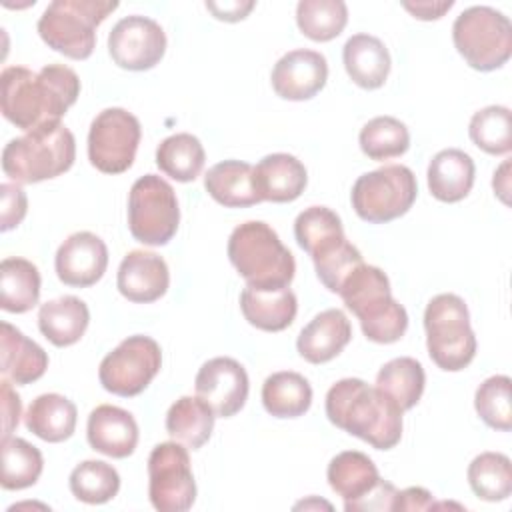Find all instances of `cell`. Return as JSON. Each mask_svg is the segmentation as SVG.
<instances>
[{
	"mask_svg": "<svg viewBox=\"0 0 512 512\" xmlns=\"http://www.w3.org/2000/svg\"><path fill=\"white\" fill-rule=\"evenodd\" d=\"M330 488L344 500V510L362 500L382 480L372 458L358 450H344L336 454L326 470Z\"/></svg>",
	"mask_w": 512,
	"mask_h": 512,
	"instance_id": "28",
	"label": "cell"
},
{
	"mask_svg": "<svg viewBox=\"0 0 512 512\" xmlns=\"http://www.w3.org/2000/svg\"><path fill=\"white\" fill-rule=\"evenodd\" d=\"M0 198H2L0 230L8 232L24 220L26 210H28V198H26V192L22 190L20 184H10V182H4L0 186Z\"/></svg>",
	"mask_w": 512,
	"mask_h": 512,
	"instance_id": "43",
	"label": "cell"
},
{
	"mask_svg": "<svg viewBox=\"0 0 512 512\" xmlns=\"http://www.w3.org/2000/svg\"><path fill=\"white\" fill-rule=\"evenodd\" d=\"M76 420V404L56 392L34 398L24 414L26 428L40 440L52 444L68 440L76 430Z\"/></svg>",
	"mask_w": 512,
	"mask_h": 512,
	"instance_id": "30",
	"label": "cell"
},
{
	"mask_svg": "<svg viewBox=\"0 0 512 512\" xmlns=\"http://www.w3.org/2000/svg\"><path fill=\"white\" fill-rule=\"evenodd\" d=\"M180 208L174 188L158 174L140 176L128 194V228L146 246H164L178 230Z\"/></svg>",
	"mask_w": 512,
	"mask_h": 512,
	"instance_id": "11",
	"label": "cell"
},
{
	"mask_svg": "<svg viewBox=\"0 0 512 512\" xmlns=\"http://www.w3.org/2000/svg\"><path fill=\"white\" fill-rule=\"evenodd\" d=\"M206 192L226 208H246L262 202L254 166L240 160H224L214 164L204 176Z\"/></svg>",
	"mask_w": 512,
	"mask_h": 512,
	"instance_id": "27",
	"label": "cell"
},
{
	"mask_svg": "<svg viewBox=\"0 0 512 512\" xmlns=\"http://www.w3.org/2000/svg\"><path fill=\"white\" fill-rule=\"evenodd\" d=\"M348 22V8L342 0H300L296 24L314 42H330L342 34Z\"/></svg>",
	"mask_w": 512,
	"mask_h": 512,
	"instance_id": "38",
	"label": "cell"
},
{
	"mask_svg": "<svg viewBox=\"0 0 512 512\" xmlns=\"http://www.w3.org/2000/svg\"><path fill=\"white\" fill-rule=\"evenodd\" d=\"M90 322V310L76 296H60L48 300L38 310V328L46 340L58 348L76 344Z\"/></svg>",
	"mask_w": 512,
	"mask_h": 512,
	"instance_id": "29",
	"label": "cell"
},
{
	"mask_svg": "<svg viewBox=\"0 0 512 512\" xmlns=\"http://www.w3.org/2000/svg\"><path fill=\"white\" fill-rule=\"evenodd\" d=\"M48 354L16 326L0 324V372L16 386L32 384L44 376Z\"/></svg>",
	"mask_w": 512,
	"mask_h": 512,
	"instance_id": "22",
	"label": "cell"
},
{
	"mask_svg": "<svg viewBox=\"0 0 512 512\" xmlns=\"http://www.w3.org/2000/svg\"><path fill=\"white\" fill-rule=\"evenodd\" d=\"M240 310L248 324L264 332L286 330L298 312L296 294L286 288H252L246 286L240 294Z\"/></svg>",
	"mask_w": 512,
	"mask_h": 512,
	"instance_id": "24",
	"label": "cell"
},
{
	"mask_svg": "<svg viewBox=\"0 0 512 512\" xmlns=\"http://www.w3.org/2000/svg\"><path fill=\"white\" fill-rule=\"evenodd\" d=\"M42 452L24 438L10 436L2 440V476L4 490H24L34 486L42 474Z\"/></svg>",
	"mask_w": 512,
	"mask_h": 512,
	"instance_id": "37",
	"label": "cell"
},
{
	"mask_svg": "<svg viewBox=\"0 0 512 512\" xmlns=\"http://www.w3.org/2000/svg\"><path fill=\"white\" fill-rule=\"evenodd\" d=\"M206 162L202 142L188 132L164 138L156 148V166L176 182H192L200 176Z\"/></svg>",
	"mask_w": 512,
	"mask_h": 512,
	"instance_id": "35",
	"label": "cell"
},
{
	"mask_svg": "<svg viewBox=\"0 0 512 512\" xmlns=\"http://www.w3.org/2000/svg\"><path fill=\"white\" fill-rule=\"evenodd\" d=\"M108 266V248L94 232L70 234L56 252L54 268L60 282L74 288H88L96 284Z\"/></svg>",
	"mask_w": 512,
	"mask_h": 512,
	"instance_id": "17",
	"label": "cell"
},
{
	"mask_svg": "<svg viewBox=\"0 0 512 512\" xmlns=\"http://www.w3.org/2000/svg\"><path fill=\"white\" fill-rule=\"evenodd\" d=\"M86 438L92 450L110 458H126L136 450L138 424L128 410L100 404L88 416Z\"/></svg>",
	"mask_w": 512,
	"mask_h": 512,
	"instance_id": "20",
	"label": "cell"
},
{
	"mask_svg": "<svg viewBox=\"0 0 512 512\" xmlns=\"http://www.w3.org/2000/svg\"><path fill=\"white\" fill-rule=\"evenodd\" d=\"M510 378L496 374L486 378L474 394V408L480 420L500 432L512 430V400H510Z\"/></svg>",
	"mask_w": 512,
	"mask_h": 512,
	"instance_id": "42",
	"label": "cell"
},
{
	"mask_svg": "<svg viewBox=\"0 0 512 512\" xmlns=\"http://www.w3.org/2000/svg\"><path fill=\"white\" fill-rule=\"evenodd\" d=\"M142 128L138 118L124 108H106L90 124L88 160L104 174L126 172L136 158Z\"/></svg>",
	"mask_w": 512,
	"mask_h": 512,
	"instance_id": "14",
	"label": "cell"
},
{
	"mask_svg": "<svg viewBox=\"0 0 512 512\" xmlns=\"http://www.w3.org/2000/svg\"><path fill=\"white\" fill-rule=\"evenodd\" d=\"M228 258L252 288H286L294 280V256L266 222L238 224L228 238Z\"/></svg>",
	"mask_w": 512,
	"mask_h": 512,
	"instance_id": "6",
	"label": "cell"
},
{
	"mask_svg": "<svg viewBox=\"0 0 512 512\" xmlns=\"http://www.w3.org/2000/svg\"><path fill=\"white\" fill-rule=\"evenodd\" d=\"M452 40L470 68L492 72L510 60L512 24L496 8L470 6L456 16Z\"/></svg>",
	"mask_w": 512,
	"mask_h": 512,
	"instance_id": "9",
	"label": "cell"
},
{
	"mask_svg": "<svg viewBox=\"0 0 512 512\" xmlns=\"http://www.w3.org/2000/svg\"><path fill=\"white\" fill-rule=\"evenodd\" d=\"M40 272L26 258H4L0 264V308L12 314L32 310L40 300Z\"/></svg>",
	"mask_w": 512,
	"mask_h": 512,
	"instance_id": "32",
	"label": "cell"
},
{
	"mask_svg": "<svg viewBox=\"0 0 512 512\" xmlns=\"http://www.w3.org/2000/svg\"><path fill=\"white\" fill-rule=\"evenodd\" d=\"M426 374L416 358L400 356L386 362L376 374V388L388 396L402 412L414 408L422 398Z\"/></svg>",
	"mask_w": 512,
	"mask_h": 512,
	"instance_id": "34",
	"label": "cell"
},
{
	"mask_svg": "<svg viewBox=\"0 0 512 512\" xmlns=\"http://www.w3.org/2000/svg\"><path fill=\"white\" fill-rule=\"evenodd\" d=\"M474 160L460 148H446L434 154L428 164V190L440 202H460L474 186Z\"/></svg>",
	"mask_w": 512,
	"mask_h": 512,
	"instance_id": "26",
	"label": "cell"
},
{
	"mask_svg": "<svg viewBox=\"0 0 512 512\" xmlns=\"http://www.w3.org/2000/svg\"><path fill=\"white\" fill-rule=\"evenodd\" d=\"M0 388H2V440H6L12 436L14 428L18 426V420L22 414V402L16 390L12 388L10 380L4 378L0 382Z\"/></svg>",
	"mask_w": 512,
	"mask_h": 512,
	"instance_id": "44",
	"label": "cell"
},
{
	"mask_svg": "<svg viewBox=\"0 0 512 512\" xmlns=\"http://www.w3.org/2000/svg\"><path fill=\"white\" fill-rule=\"evenodd\" d=\"M254 178L260 198L276 204L294 202L308 184L306 166L286 152L264 156L254 166Z\"/></svg>",
	"mask_w": 512,
	"mask_h": 512,
	"instance_id": "23",
	"label": "cell"
},
{
	"mask_svg": "<svg viewBox=\"0 0 512 512\" xmlns=\"http://www.w3.org/2000/svg\"><path fill=\"white\" fill-rule=\"evenodd\" d=\"M358 142L370 160L380 162L402 156L410 148V132L394 116H376L362 126Z\"/></svg>",
	"mask_w": 512,
	"mask_h": 512,
	"instance_id": "39",
	"label": "cell"
},
{
	"mask_svg": "<svg viewBox=\"0 0 512 512\" xmlns=\"http://www.w3.org/2000/svg\"><path fill=\"white\" fill-rule=\"evenodd\" d=\"M426 348L430 360L446 370L460 372L476 356V336L466 302L456 294L434 296L424 310Z\"/></svg>",
	"mask_w": 512,
	"mask_h": 512,
	"instance_id": "8",
	"label": "cell"
},
{
	"mask_svg": "<svg viewBox=\"0 0 512 512\" xmlns=\"http://www.w3.org/2000/svg\"><path fill=\"white\" fill-rule=\"evenodd\" d=\"M352 340V326L338 308L316 314L298 334L296 350L310 364H324L336 358Z\"/></svg>",
	"mask_w": 512,
	"mask_h": 512,
	"instance_id": "21",
	"label": "cell"
},
{
	"mask_svg": "<svg viewBox=\"0 0 512 512\" xmlns=\"http://www.w3.org/2000/svg\"><path fill=\"white\" fill-rule=\"evenodd\" d=\"M394 496H396V488L390 482L380 480L374 490H370L362 500L350 504L346 508V512H356V510H378V512L392 510Z\"/></svg>",
	"mask_w": 512,
	"mask_h": 512,
	"instance_id": "45",
	"label": "cell"
},
{
	"mask_svg": "<svg viewBox=\"0 0 512 512\" xmlns=\"http://www.w3.org/2000/svg\"><path fill=\"white\" fill-rule=\"evenodd\" d=\"M68 484L76 500L104 504L118 494L120 474L104 460H84L70 472Z\"/></svg>",
	"mask_w": 512,
	"mask_h": 512,
	"instance_id": "40",
	"label": "cell"
},
{
	"mask_svg": "<svg viewBox=\"0 0 512 512\" xmlns=\"http://www.w3.org/2000/svg\"><path fill=\"white\" fill-rule=\"evenodd\" d=\"M162 366V350L158 342L144 334H134L122 340L108 352L98 368V378L104 390L132 398L148 388Z\"/></svg>",
	"mask_w": 512,
	"mask_h": 512,
	"instance_id": "12",
	"label": "cell"
},
{
	"mask_svg": "<svg viewBox=\"0 0 512 512\" xmlns=\"http://www.w3.org/2000/svg\"><path fill=\"white\" fill-rule=\"evenodd\" d=\"M108 52L116 66L132 72L154 68L166 52L162 26L148 16H126L108 34Z\"/></svg>",
	"mask_w": 512,
	"mask_h": 512,
	"instance_id": "15",
	"label": "cell"
},
{
	"mask_svg": "<svg viewBox=\"0 0 512 512\" xmlns=\"http://www.w3.org/2000/svg\"><path fill=\"white\" fill-rule=\"evenodd\" d=\"M298 246L312 258L318 280L338 294L348 274L360 266V250L346 240L340 216L328 206H310L294 220Z\"/></svg>",
	"mask_w": 512,
	"mask_h": 512,
	"instance_id": "3",
	"label": "cell"
},
{
	"mask_svg": "<svg viewBox=\"0 0 512 512\" xmlns=\"http://www.w3.org/2000/svg\"><path fill=\"white\" fill-rule=\"evenodd\" d=\"M148 496L160 512H186L196 500L188 448L176 440L160 442L148 456Z\"/></svg>",
	"mask_w": 512,
	"mask_h": 512,
	"instance_id": "13",
	"label": "cell"
},
{
	"mask_svg": "<svg viewBox=\"0 0 512 512\" xmlns=\"http://www.w3.org/2000/svg\"><path fill=\"white\" fill-rule=\"evenodd\" d=\"M216 414L198 396L178 398L166 412V432L186 448H202L214 430Z\"/></svg>",
	"mask_w": 512,
	"mask_h": 512,
	"instance_id": "31",
	"label": "cell"
},
{
	"mask_svg": "<svg viewBox=\"0 0 512 512\" xmlns=\"http://www.w3.org/2000/svg\"><path fill=\"white\" fill-rule=\"evenodd\" d=\"M346 308L360 320L364 336L376 344L398 342L408 328L406 308L392 298L390 280L370 264L356 266L338 292Z\"/></svg>",
	"mask_w": 512,
	"mask_h": 512,
	"instance_id": "4",
	"label": "cell"
},
{
	"mask_svg": "<svg viewBox=\"0 0 512 512\" xmlns=\"http://www.w3.org/2000/svg\"><path fill=\"white\" fill-rule=\"evenodd\" d=\"M468 134L474 146L492 156L508 154L512 148V114L506 106H486L470 118Z\"/></svg>",
	"mask_w": 512,
	"mask_h": 512,
	"instance_id": "41",
	"label": "cell"
},
{
	"mask_svg": "<svg viewBox=\"0 0 512 512\" xmlns=\"http://www.w3.org/2000/svg\"><path fill=\"white\" fill-rule=\"evenodd\" d=\"M118 8L108 0H54L38 20V34L48 48L86 60L96 46V28Z\"/></svg>",
	"mask_w": 512,
	"mask_h": 512,
	"instance_id": "7",
	"label": "cell"
},
{
	"mask_svg": "<svg viewBox=\"0 0 512 512\" xmlns=\"http://www.w3.org/2000/svg\"><path fill=\"white\" fill-rule=\"evenodd\" d=\"M472 492L486 502H502L512 494V464L502 452H482L466 472Z\"/></svg>",
	"mask_w": 512,
	"mask_h": 512,
	"instance_id": "36",
	"label": "cell"
},
{
	"mask_svg": "<svg viewBox=\"0 0 512 512\" xmlns=\"http://www.w3.org/2000/svg\"><path fill=\"white\" fill-rule=\"evenodd\" d=\"M116 286L126 300L150 304L166 294L170 272L162 256L146 250H132L118 266Z\"/></svg>",
	"mask_w": 512,
	"mask_h": 512,
	"instance_id": "19",
	"label": "cell"
},
{
	"mask_svg": "<svg viewBox=\"0 0 512 512\" xmlns=\"http://www.w3.org/2000/svg\"><path fill=\"white\" fill-rule=\"evenodd\" d=\"M510 160H504L502 166L498 170H494V178H492V186H494V194L500 196V200L504 204H508V192H510Z\"/></svg>",
	"mask_w": 512,
	"mask_h": 512,
	"instance_id": "49",
	"label": "cell"
},
{
	"mask_svg": "<svg viewBox=\"0 0 512 512\" xmlns=\"http://www.w3.org/2000/svg\"><path fill=\"white\" fill-rule=\"evenodd\" d=\"M418 194L414 172L402 164H388L358 176L350 200L354 212L370 224H386L404 216Z\"/></svg>",
	"mask_w": 512,
	"mask_h": 512,
	"instance_id": "10",
	"label": "cell"
},
{
	"mask_svg": "<svg viewBox=\"0 0 512 512\" xmlns=\"http://www.w3.org/2000/svg\"><path fill=\"white\" fill-rule=\"evenodd\" d=\"M342 62L350 80L364 88L376 90L384 86L390 74V52L384 42L372 34H354L342 48Z\"/></svg>",
	"mask_w": 512,
	"mask_h": 512,
	"instance_id": "25",
	"label": "cell"
},
{
	"mask_svg": "<svg viewBox=\"0 0 512 512\" xmlns=\"http://www.w3.org/2000/svg\"><path fill=\"white\" fill-rule=\"evenodd\" d=\"M402 414L388 396L360 378H342L326 394L328 420L376 450H390L400 442Z\"/></svg>",
	"mask_w": 512,
	"mask_h": 512,
	"instance_id": "2",
	"label": "cell"
},
{
	"mask_svg": "<svg viewBox=\"0 0 512 512\" xmlns=\"http://www.w3.org/2000/svg\"><path fill=\"white\" fill-rule=\"evenodd\" d=\"M194 390L216 416L230 418L244 408L250 382L244 366L238 360L216 356L200 366L194 380Z\"/></svg>",
	"mask_w": 512,
	"mask_h": 512,
	"instance_id": "16",
	"label": "cell"
},
{
	"mask_svg": "<svg viewBox=\"0 0 512 512\" xmlns=\"http://www.w3.org/2000/svg\"><path fill=\"white\" fill-rule=\"evenodd\" d=\"M402 6L418 20H438L444 16V12H448L454 2L452 0H442V2H402Z\"/></svg>",
	"mask_w": 512,
	"mask_h": 512,
	"instance_id": "48",
	"label": "cell"
},
{
	"mask_svg": "<svg viewBox=\"0 0 512 512\" xmlns=\"http://www.w3.org/2000/svg\"><path fill=\"white\" fill-rule=\"evenodd\" d=\"M256 4L252 0H232V2H206V8L214 14V18L224 20V22H238L244 20L250 10Z\"/></svg>",
	"mask_w": 512,
	"mask_h": 512,
	"instance_id": "47",
	"label": "cell"
},
{
	"mask_svg": "<svg viewBox=\"0 0 512 512\" xmlns=\"http://www.w3.org/2000/svg\"><path fill=\"white\" fill-rule=\"evenodd\" d=\"M434 506L432 494L422 486H410L406 490H396L392 510H428Z\"/></svg>",
	"mask_w": 512,
	"mask_h": 512,
	"instance_id": "46",
	"label": "cell"
},
{
	"mask_svg": "<svg viewBox=\"0 0 512 512\" xmlns=\"http://www.w3.org/2000/svg\"><path fill=\"white\" fill-rule=\"evenodd\" d=\"M262 404L274 418H298L312 404V386L298 372H274L262 384Z\"/></svg>",
	"mask_w": 512,
	"mask_h": 512,
	"instance_id": "33",
	"label": "cell"
},
{
	"mask_svg": "<svg viewBox=\"0 0 512 512\" xmlns=\"http://www.w3.org/2000/svg\"><path fill=\"white\" fill-rule=\"evenodd\" d=\"M74 158V134L62 122H48L4 146L2 170L16 184H34L68 172Z\"/></svg>",
	"mask_w": 512,
	"mask_h": 512,
	"instance_id": "5",
	"label": "cell"
},
{
	"mask_svg": "<svg viewBox=\"0 0 512 512\" xmlns=\"http://www.w3.org/2000/svg\"><path fill=\"white\" fill-rule=\"evenodd\" d=\"M328 80V62L316 50H290L272 68L270 82L274 92L292 102L314 98Z\"/></svg>",
	"mask_w": 512,
	"mask_h": 512,
	"instance_id": "18",
	"label": "cell"
},
{
	"mask_svg": "<svg viewBox=\"0 0 512 512\" xmlns=\"http://www.w3.org/2000/svg\"><path fill=\"white\" fill-rule=\"evenodd\" d=\"M0 86L4 118L24 132L60 122L80 96V78L64 64H48L40 72L8 66L0 74Z\"/></svg>",
	"mask_w": 512,
	"mask_h": 512,
	"instance_id": "1",
	"label": "cell"
}]
</instances>
